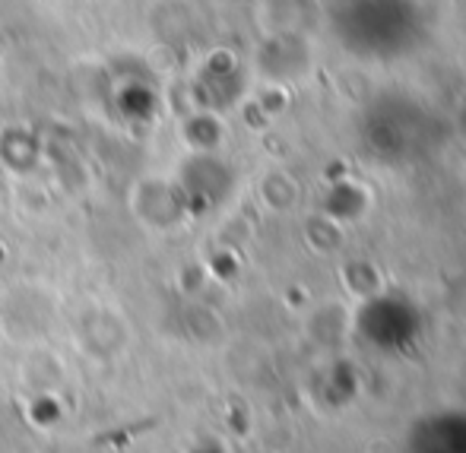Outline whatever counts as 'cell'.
Here are the masks:
<instances>
[{"label": "cell", "mask_w": 466, "mask_h": 453, "mask_svg": "<svg viewBox=\"0 0 466 453\" xmlns=\"http://www.w3.org/2000/svg\"><path fill=\"white\" fill-rule=\"evenodd\" d=\"M339 453H371V450H365V448H346V450H339Z\"/></svg>", "instance_id": "obj_1"}]
</instances>
